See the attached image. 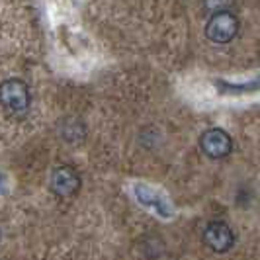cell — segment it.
I'll return each instance as SVG.
<instances>
[{"label":"cell","instance_id":"2","mask_svg":"<svg viewBox=\"0 0 260 260\" xmlns=\"http://www.w3.org/2000/svg\"><path fill=\"white\" fill-rule=\"evenodd\" d=\"M241 29V22L233 12L229 10H219L215 12L206 24V38L217 45H227L231 43Z\"/></svg>","mask_w":260,"mask_h":260},{"label":"cell","instance_id":"6","mask_svg":"<svg viewBox=\"0 0 260 260\" xmlns=\"http://www.w3.org/2000/svg\"><path fill=\"white\" fill-rule=\"evenodd\" d=\"M2 186H4V176L0 174V192H2Z\"/></svg>","mask_w":260,"mask_h":260},{"label":"cell","instance_id":"3","mask_svg":"<svg viewBox=\"0 0 260 260\" xmlns=\"http://www.w3.org/2000/svg\"><path fill=\"white\" fill-rule=\"evenodd\" d=\"M82 186V178L77 170L69 165H59L51 170L49 176V188L55 196L59 198H73L75 194H78Z\"/></svg>","mask_w":260,"mask_h":260},{"label":"cell","instance_id":"1","mask_svg":"<svg viewBox=\"0 0 260 260\" xmlns=\"http://www.w3.org/2000/svg\"><path fill=\"white\" fill-rule=\"evenodd\" d=\"M31 104L29 86L22 78H6L0 82V106L4 112L18 116L24 114Z\"/></svg>","mask_w":260,"mask_h":260},{"label":"cell","instance_id":"5","mask_svg":"<svg viewBox=\"0 0 260 260\" xmlns=\"http://www.w3.org/2000/svg\"><path fill=\"white\" fill-rule=\"evenodd\" d=\"M204 243L208 245L213 252H227L231 250L235 245V233L231 229V225L223 219H215L209 221L204 229Z\"/></svg>","mask_w":260,"mask_h":260},{"label":"cell","instance_id":"4","mask_svg":"<svg viewBox=\"0 0 260 260\" xmlns=\"http://www.w3.org/2000/svg\"><path fill=\"white\" fill-rule=\"evenodd\" d=\"M200 149L209 158H225L233 153V139L221 127H211L202 133Z\"/></svg>","mask_w":260,"mask_h":260}]
</instances>
